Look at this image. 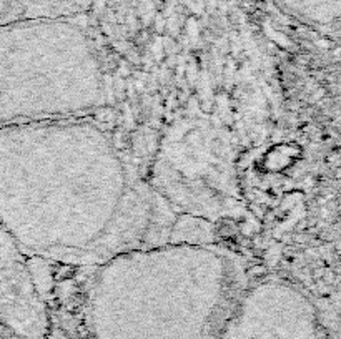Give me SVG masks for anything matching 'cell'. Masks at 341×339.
I'll use <instances>...</instances> for the list:
<instances>
[{
  "label": "cell",
  "mask_w": 341,
  "mask_h": 339,
  "mask_svg": "<svg viewBox=\"0 0 341 339\" xmlns=\"http://www.w3.org/2000/svg\"><path fill=\"white\" fill-rule=\"evenodd\" d=\"M0 323L15 339H45L49 313L23 260V251L0 224Z\"/></svg>",
  "instance_id": "6da1fadb"
}]
</instances>
